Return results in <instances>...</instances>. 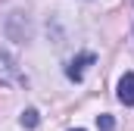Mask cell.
<instances>
[{"label":"cell","mask_w":134,"mask_h":131,"mask_svg":"<svg viewBox=\"0 0 134 131\" xmlns=\"http://www.w3.org/2000/svg\"><path fill=\"white\" fill-rule=\"evenodd\" d=\"M119 100L125 106H134V72H125L119 78Z\"/></svg>","instance_id":"6da1fadb"},{"label":"cell","mask_w":134,"mask_h":131,"mask_svg":"<svg viewBox=\"0 0 134 131\" xmlns=\"http://www.w3.org/2000/svg\"><path fill=\"white\" fill-rule=\"evenodd\" d=\"M91 63H94V53H81L78 59H72V63H69L66 75L72 78V81H81V78H84V66H91Z\"/></svg>","instance_id":"7a4b0ae2"},{"label":"cell","mask_w":134,"mask_h":131,"mask_svg":"<svg viewBox=\"0 0 134 131\" xmlns=\"http://www.w3.org/2000/svg\"><path fill=\"white\" fill-rule=\"evenodd\" d=\"M19 78V72H16V63H13V56L0 47V81L6 84V81H16Z\"/></svg>","instance_id":"3957f363"},{"label":"cell","mask_w":134,"mask_h":131,"mask_svg":"<svg viewBox=\"0 0 134 131\" xmlns=\"http://www.w3.org/2000/svg\"><path fill=\"white\" fill-rule=\"evenodd\" d=\"M22 125L25 128H37V109H25L22 112Z\"/></svg>","instance_id":"277c9868"},{"label":"cell","mask_w":134,"mask_h":131,"mask_svg":"<svg viewBox=\"0 0 134 131\" xmlns=\"http://www.w3.org/2000/svg\"><path fill=\"white\" fill-rule=\"evenodd\" d=\"M97 128H100V131H115L112 116H97Z\"/></svg>","instance_id":"5b68a950"},{"label":"cell","mask_w":134,"mask_h":131,"mask_svg":"<svg viewBox=\"0 0 134 131\" xmlns=\"http://www.w3.org/2000/svg\"><path fill=\"white\" fill-rule=\"evenodd\" d=\"M72 131H84V128H72Z\"/></svg>","instance_id":"8992f818"}]
</instances>
